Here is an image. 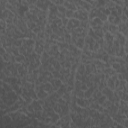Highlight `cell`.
<instances>
[{"mask_svg":"<svg viewBox=\"0 0 128 128\" xmlns=\"http://www.w3.org/2000/svg\"><path fill=\"white\" fill-rule=\"evenodd\" d=\"M74 12H75V11H73V10H68V9H67V11H66V13H65V16H66L68 19H71V18H73V16H74Z\"/></svg>","mask_w":128,"mask_h":128,"instance_id":"6da1fadb","label":"cell"}]
</instances>
